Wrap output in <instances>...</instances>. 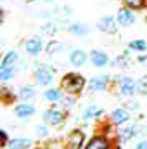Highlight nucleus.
<instances>
[{"mask_svg":"<svg viewBox=\"0 0 147 149\" xmlns=\"http://www.w3.org/2000/svg\"><path fill=\"white\" fill-rule=\"evenodd\" d=\"M87 85V80L81 76V74H76V73H68L62 81H61V88L68 94V95H76L83 90V87Z\"/></svg>","mask_w":147,"mask_h":149,"instance_id":"f257e3e1","label":"nucleus"},{"mask_svg":"<svg viewBox=\"0 0 147 149\" xmlns=\"http://www.w3.org/2000/svg\"><path fill=\"white\" fill-rule=\"evenodd\" d=\"M54 68H50V66H47V64H38L37 70H35V80L38 81V85H42V87H49V85H52V81H54Z\"/></svg>","mask_w":147,"mask_h":149,"instance_id":"f03ea898","label":"nucleus"},{"mask_svg":"<svg viewBox=\"0 0 147 149\" xmlns=\"http://www.w3.org/2000/svg\"><path fill=\"white\" fill-rule=\"evenodd\" d=\"M64 120H66V111H62V109L50 108L43 113V121L50 127H59L64 123Z\"/></svg>","mask_w":147,"mask_h":149,"instance_id":"7ed1b4c3","label":"nucleus"},{"mask_svg":"<svg viewBox=\"0 0 147 149\" xmlns=\"http://www.w3.org/2000/svg\"><path fill=\"white\" fill-rule=\"evenodd\" d=\"M118 19L112 17V16H102L99 21H97V28L102 31V33H116L118 31Z\"/></svg>","mask_w":147,"mask_h":149,"instance_id":"20e7f679","label":"nucleus"},{"mask_svg":"<svg viewBox=\"0 0 147 149\" xmlns=\"http://www.w3.org/2000/svg\"><path fill=\"white\" fill-rule=\"evenodd\" d=\"M118 87H119V94L126 95V97H130L137 92V81L132 76H119V85Z\"/></svg>","mask_w":147,"mask_h":149,"instance_id":"39448f33","label":"nucleus"},{"mask_svg":"<svg viewBox=\"0 0 147 149\" xmlns=\"http://www.w3.org/2000/svg\"><path fill=\"white\" fill-rule=\"evenodd\" d=\"M116 19H118L119 26H130V24H133V21H135L133 9H130V7H126V5H125V7H121V9L118 10Z\"/></svg>","mask_w":147,"mask_h":149,"instance_id":"423d86ee","label":"nucleus"},{"mask_svg":"<svg viewBox=\"0 0 147 149\" xmlns=\"http://www.w3.org/2000/svg\"><path fill=\"white\" fill-rule=\"evenodd\" d=\"M88 57H90V63L95 66V68H104V66H107L109 64V56L104 52V50H92L90 54H88Z\"/></svg>","mask_w":147,"mask_h":149,"instance_id":"0eeeda50","label":"nucleus"},{"mask_svg":"<svg viewBox=\"0 0 147 149\" xmlns=\"http://www.w3.org/2000/svg\"><path fill=\"white\" fill-rule=\"evenodd\" d=\"M130 111L126 109V108H118V109H114V111L111 113V123L112 125H116V127H119V125H125L128 120H130Z\"/></svg>","mask_w":147,"mask_h":149,"instance_id":"6e6552de","label":"nucleus"},{"mask_svg":"<svg viewBox=\"0 0 147 149\" xmlns=\"http://www.w3.org/2000/svg\"><path fill=\"white\" fill-rule=\"evenodd\" d=\"M83 142H85V132L76 128L68 137V149H81Z\"/></svg>","mask_w":147,"mask_h":149,"instance_id":"1a4fd4ad","label":"nucleus"},{"mask_svg":"<svg viewBox=\"0 0 147 149\" xmlns=\"http://www.w3.org/2000/svg\"><path fill=\"white\" fill-rule=\"evenodd\" d=\"M87 59H90V57H88V54H87L85 50H81V49H73V50L69 52V63H71V66H74V68L83 66V64L87 63Z\"/></svg>","mask_w":147,"mask_h":149,"instance_id":"9d476101","label":"nucleus"},{"mask_svg":"<svg viewBox=\"0 0 147 149\" xmlns=\"http://www.w3.org/2000/svg\"><path fill=\"white\" fill-rule=\"evenodd\" d=\"M107 83H109V76H94L90 81H88V88L92 92H104L107 88Z\"/></svg>","mask_w":147,"mask_h":149,"instance_id":"9b49d317","label":"nucleus"},{"mask_svg":"<svg viewBox=\"0 0 147 149\" xmlns=\"http://www.w3.org/2000/svg\"><path fill=\"white\" fill-rule=\"evenodd\" d=\"M137 132H139V125H137V123L128 125V127H125V128H119V132H118V141H119V142H128L130 139H133V137L137 135Z\"/></svg>","mask_w":147,"mask_h":149,"instance_id":"f8f14e48","label":"nucleus"},{"mask_svg":"<svg viewBox=\"0 0 147 149\" xmlns=\"http://www.w3.org/2000/svg\"><path fill=\"white\" fill-rule=\"evenodd\" d=\"M24 49H26V54H30V56H38V54L42 52V49H43V42H42V38L33 37L24 43Z\"/></svg>","mask_w":147,"mask_h":149,"instance_id":"ddd939ff","label":"nucleus"},{"mask_svg":"<svg viewBox=\"0 0 147 149\" xmlns=\"http://www.w3.org/2000/svg\"><path fill=\"white\" fill-rule=\"evenodd\" d=\"M85 149H111L109 141L102 135H95L88 141V144L85 146Z\"/></svg>","mask_w":147,"mask_h":149,"instance_id":"4468645a","label":"nucleus"},{"mask_svg":"<svg viewBox=\"0 0 147 149\" xmlns=\"http://www.w3.org/2000/svg\"><path fill=\"white\" fill-rule=\"evenodd\" d=\"M14 114H16L17 118H21V120L30 118V116H33V114H35V106H31V104H28V102L17 104V106L14 108Z\"/></svg>","mask_w":147,"mask_h":149,"instance_id":"2eb2a0df","label":"nucleus"},{"mask_svg":"<svg viewBox=\"0 0 147 149\" xmlns=\"http://www.w3.org/2000/svg\"><path fill=\"white\" fill-rule=\"evenodd\" d=\"M43 97L49 101V102H52V104H57V102H62V88H47L45 90V94H43Z\"/></svg>","mask_w":147,"mask_h":149,"instance_id":"dca6fc26","label":"nucleus"},{"mask_svg":"<svg viewBox=\"0 0 147 149\" xmlns=\"http://www.w3.org/2000/svg\"><path fill=\"white\" fill-rule=\"evenodd\" d=\"M31 141L26 139V137H19V139H12L9 144H7V149H30L31 148Z\"/></svg>","mask_w":147,"mask_h":149,"instance_id":"f3484780","label":"nucleus"},{"mask_svg":"<svg viewBox=\"0 0 147 149\" xmlns=\"http://www.w3.org/2000/svg\"><path fill=\"white\" fill-rule=\"evenodd\" d=\"M68 31L74 35V37H85V35H88V26L87 24H83V23H73V24H69V28H68Z\"/></svg>","mask_w":147,"mask_h":149,"instance_id":"a211bd4d","label":"nucleus"},{"mask_svg":"<svg viewBox=\"0 0 147 149\" xmlns=\"http://www.w3.org/2000/svg\"><path fill=\"white\" fill-rule=\"evenodd\" d=\"M17 97H19L23 102H28V101H31V99L37 97V90H35L33 87H21L19 92H17Z\"/></svg>","mask_w":147,"mask_h":149,"instance_id":"6ab92c4d","label":"nucleus"},{"mask_svg":"<svg viewBox=\"0 0 147 149\" xmlns=\"http://www.w3.org/2000/svg\"><path fill=\"white\" fill-rule=\"evenodd\" d=\"M17 59H19V54H17V50H9V52L3 56V59H2V63H0V68L14 66V64L17 63Z\"/></svg>","mask_w":147,"mask_h":149,"instance_id":"aec40b11","label":"nucleus"},{"mask_svg":"<svg viewBox=\"0 0 147 149\" xmlns=\"http://www.w3.org/2000/svg\"><path fill=\"white\" fill-rule=\"evenodd\" d=\"M102 113L104 109L102 108H99V106H95V104H92V106H88L85 111H83V120H92V118H99V116H102Z\"/></svg>","mask_w":147,"mask_h":149,"instance_id":"412c9836","label":"nucleus"},{"mask_svg":"<svg viewBox=\"0 0 147 149\" xmlns=\"http://www.w3.org/2000/svg\"><path fill=\"white\" fill-rule=\"evenodd\" d=\"M16 71L17 68L16 66H7V68H0V80L2 81H9L16 76Z\"/></svg>","mask_w":147,"mask_h":149,"instance_id":"4be33fe9","label":"nucleus"},{"mask_svg":"<svg viewBox=\"0 0 147 149\" xmlns=\"http://www.w3.org/2000/svg\"><path fill=\"white\" fill-rule=\"evenodd\" d=\"M126 7L133 9V10H142L147 5V0H121Z\"/></svg>","mask_w":147,"mask_h":149,"instance_id":"5701e85b","label":"nucleus"},{"mask_svg":"<svg viewBox=\"0 0 147 149\" xmlns=\"http://www.w3.org/2000/svg\"><path fill=\"white\" fill-rule=\"evenodd\" d=\"M14 97H16V95H14L7 87H2V88H0V99H2L5 104H10V102L14 101Z\"/></svg>","mask_w":147,"mask_h":149,"instance_id":"b1692460","label":"nucleus"},{"mask_svg":"<svg viewBox=\"0 0 147 149\" xmlns=\"http://www.w3.org/2000/svg\"><path fill=\"white\" fill-rule=\"evenodd\" d=\"M147 49L146 40H132L130 42V50H137V52H144Z\"/></svg>","mask_w":147,"mask_h":149,"instance_id":"393cba45","label":"nucleus"},{"mask_svg":"<svg viewBox=\"0 0 147 149\" xmlns=\"http://www.w3.org/2000/svg\"><path fill=\"white\" fill-rule=\"evenodd\" d=\"M137 92L147 95V74H144V76L137 81Z\"/></svg>","mask_w":147,"mask_h":149,"instance_id":"a878e982","label":"nucleus"},{"mask_svg":"<svg viewBox=\"0 0 147 149\" xmlns=\"http://www.w3.org/2000/svg\"><path fill=\"white\" fill-rule=\"evenodd\" d=\"M40 30H42V35H54V33L57 31V26H55L54 23H49V24L42 26Z\"/></svg>","mask_w":147,"mask_h":149,"instance_id":"bb28decb","label":"nucleus"},{"mask_svg":"<svg viewBox=\"0 0 147 149\" xmlns=\"http://www.w3.org/2000/svg\"><path fill=\"white\" fill-rule=\"evenodd\" d=\"M61 49H62V43H61V42H54V40H52V42L47 45V52H49V54H54V52H57V50H61Z\"/></svg>","mask_w":147,"mask_h":149,"instance_id":"cd10ccee","label":"nucleus"},{"mask_svg":"<svg viewBox=\"0 0 147 149\" xmlns=\"http://www.w3.org/2000/svg\"><path fill=\"white\" fill-rule=\"evenodd\" d=\"M35 132H37L38 137H42V139L49 135V130H47V127H45V125H37V130H35Z\"/></svg>","mask_w":147,"mask_h":149,"instance_id":"c85d7f7f","label":"nucleus"},{"mask_svg":"<svg viewBox=\"0 0 147 149\" xmlns=\"http://www.w3.org/2000/svg\"><path fill=\"white\" fill-rule=\"evenodd\" d=\"M111 64H112V66H126V57H125V56H119V57L114 59Z\"/></svg>","mask_w":147,"mask_h":149,"instance_id":"c756f323","label":"nucleus"},{"mask_svg":"<svg viewBox=\"0 0 147 149\" xmlns=\"http://www.w3.org/2000/svg\"><path fill=\"white\" fill-rule=\"evenodd\" d=\"M0 134H2V144H3V146H7V144L10 142V141H9V135H7V132H5V130H2Z\"/></svg>","mask_w":147,"mask_h":149,"instance_id":"7c9ffc66","label":"nucleus"},{"mask_svg":"<svg viewBox=\"0 0 147 149\" xmlns=\"http://www.w3.org/2000/svg\"><path fill=\"white\" fill-rule=\"evenodd\" d=\"M62 102H64V106H66V108H73L76 101H74L73 97H69V101H64V99H62Z\"/></svg>","mask_w":147,"mask_h":149,"instance_id":"2f4dec72","label":"nucleus"},{"mask_svg":"<svg viewBox=\"0 0 147 149\" xmlns=\"http://www.w3.org/2000/svg\"><path fill=\"white\" fill-rule=\"evenodd\" d=\"M135 149H147V141H140L139 144H137V148Z\"/></svg>","mask_w":147,"mask_h":149,"instance_id":"473e14b6","label":"nucleus"},{"mask_svg":"<svg viewBox=\"0 0 147 149\" xmlns=\"http://www.w3.org/2000/svg\"><path fill=\"white\" fill-rule=\"evenodd\" d=\"M146 59H147V56H139V57H137L139 63H146Z\"/></svg>","mask_w":147,"mask_h":149,"instance_id":"72a5a7b5","label":"nucleus"},{"mask_svg":"<svg viewBox=\"0 0 147 149\" xmlns=\"http://www.w3.org/2000/svg\"><path fill=\"white\" fill-rule=\"evenodd\" d=\"M47 2H54V0H47Z\"/></svg>","mask_w":147,"mask_h":149,"instance_id":"f704fd0d","label":"nucleus"}]
</instances>
